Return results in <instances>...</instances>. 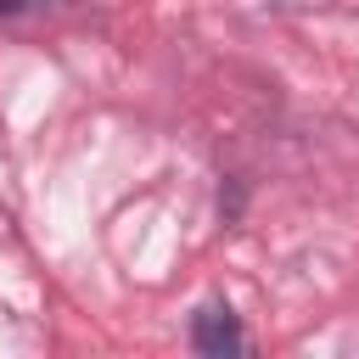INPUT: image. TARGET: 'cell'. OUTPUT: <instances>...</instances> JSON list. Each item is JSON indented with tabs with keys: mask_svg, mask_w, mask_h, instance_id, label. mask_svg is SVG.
<instances>
[{
	"mask_svg": "<svg viewBox=\"0 0 359 359\" xmlns=\"http://www.w3.org/2000/svg\"><path fill=\"white\" fill-rule=\"evenodd\" d=\"M191 348L208 353V359H224V353H241V348H247L230 303H202V309H196V320H191Z\"/></svg>",
	"mask_w": 359,
	"mask_h": 359,
	"instance_id": "obj_1",
	"label": "cell"
},
{
	"mask_svg": "<svg viewBox=\"0 0 359 359\" xmlns=\"http://www.w3.org/2000/svg\"><path fill=\"white\" fill-rule=\"evenodd\" d=\"M50 0H0V17H22V11H39Z\"/></svg>",
	"mask_w": 359,
	"mask_h": 359,
	"instance_id": "obj_2",
	"label": "cell"
}]
</instances>
